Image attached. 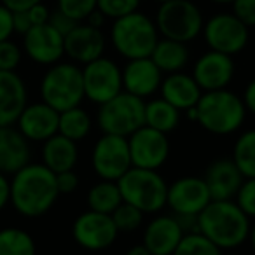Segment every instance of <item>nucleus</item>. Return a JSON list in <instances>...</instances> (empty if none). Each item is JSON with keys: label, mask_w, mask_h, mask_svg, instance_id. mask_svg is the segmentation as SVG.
Listing matches in <instances>:
<instances>
[{"label": "nucleus", "mask_w": 255, "mask_h": 255, "mask_svg": "<svg viewBox=\"0 0 255 255\" xmlns=\"http://www.w3.org/2000/svg\"><path fill=\"white\" fill-rule=\"evenodd\" d=\"M9 199H11V180L7 175L0 173V212L9 205Z\"/></svg>", "instance_id": "44"}, {"label": "nucleus", "mask_w": 255, "mask_h": 255, "mask_svg": "<svg viewBox=\"0 0 255 255\" xmlns=\"http://www.w3.org/2000/svg\"><path fill=\"white\" fill-rule=\"evenodd\" d=\"M212 4H219V5H227V4H233L234 0H210Z\"/></svg>", "instance_id": "50"}, {"label": "nucleus", "mask_w": 255, "mask_h": 255, "mask_svg": "<svg viewBox=\"0 0 255 255\" xmlns=\"http://www.w3.org/2000/svg\"><path fill=\"white\" fill-rule=\"evenodd\" d=\"M30 163V142L12 126L0 128V173L14 175Z\"/></svg>", "instance_id": "23"}, {"label": "nucleus", "mask_w": 255, "mask_h": 255, "mask_svg": "<svg viewBox=\"0 0 255 255\" xmlns=\"http://www.w3.org/2000/svg\"><path fill=\"white\" fill-rule=\"evenodd\" d=\"M126 255H150V252L145 248V245H135V247H131L129 250L126 252Z\"/></svg>", "instance_id": "48"}, {"label": "nucleus", "mask_w": 255, "mask_h": 255, "mask_svg": "<svg viewBox=\"0 0 255 255\" xmlns=\"http://www.w3.org/2000/svg\"><path fill=\"white\" fill-rule=\"evenodd\" d=\"M12 23H14V33H19V35H25V33L33 26L26 11L12 12Z\"/></svg>", "instance_id": "43"}, {"label": "nucleus", "mask_w": 255, "mask_h": 255, "mask_svg": "<svg viewBox=\"0 0 255 255\" xmlns=\"http://www.w3.org/2000/svg\"><path fill=\"white\" fill-rule=\"evenodd\" d=\"M117 185L123 201L143 213H157L166 206L168 184L156 170L131 166L117 180Z\"/></svg>", "instance_id": "6"}, {"label": "nucleus", "mask_w": 255, "mask_h": 255, "mask_svg": "<svg viewBox=\"0 0 255 255\" xmlns=\"http://www.w3.org/2000/svg\"><path fill=\"white\" fill-rule=\"evenodd\" d=\"M35 240L19 227L0 229V255H35Z\"/></svg>", "instance_id": "30"}, {"label": "nucleus", "mask_w": 255, "mask_h": 255, "mask_svg": "<svg viewBox=\"0 0 255 255\" xmlns=\"http://www.w3.org/2000/svg\"><path fill=\"white\" fill-rule=\"evenodd\" d=\"M143 215H145V213H143L142 210H138L136 206L129 205V203H124V201L110 213V217H112L114 224H116L119 233H133V231L140 229L143 224Z\"/></svg>", "instance_id": "33"}, {"label": "nucleus", "mask_w": 255, "mask_h": 255, "mask_svg": "<svg viewBox=\"0 0 255 255\" xmlns=\"http://www.w3.org/2000/svg\"><path fill=\"white\" fill-rule=\"evenodd\" d=\"M49 25L53 26L54 30H58V32L61 33V35H67L68 32H72V30L75 28V25H77V21L75 19H72V18H68L67 14H63L61 11H54V12H51V16H49Z\"/></svg>", "instance_id": "40"}, {"label": "nucleus", "mask_w": 255, "mask_h": 255, "mask_svg": "<svg viewBox=\"0 0 255 255\" xmlns=\"http://www.w3.org/2000/svg\"><path fill=\"white\" fill-rule=\"evenodd\" d=\"M23 49L37 65L51 67L65 56V37L49 23L37 25L23 35Z\"/></svg>", "instance_id": "15"}, {"label": "nucleus", "mask_w": 255, "mask_h": 255, "mask_svg": "<svg viewBox=\"0 0 255 255\" xmlns=\"http://www.w3.org/2000/svg\"><path fill=\"white\" fill-rule=\"evenodd\" d=\"M163 82V72L149 58L128 60L123 68V91L145 100L159 91Z\"/></svg>", "instance_id": "19"}, {"label": "nucleus", "mask_w": 255, "mask_h": 255, "mask_svg": "<svg viewBox=\"0 0 255 255\" xmlns=\"http://www.w3.org/2000/svg\"><path fill=\"white\" fill-rule=\"evenodd\" d=\"M233 14L243 23L245 26H255V0H234Z\"/></svg>", "instance_id": "38"}, {"label": "nucleus", "mask_w": 255, "mask_h": 255, "mask_svg": "<svg viewBox=\"0 0 255 255\" xmlns=\"http://www.w3.org/2000/svg\"><path fill=\"white\" fill-rule=\"evenodd\" d=\"M142 0H98V9L105 18L117 19L138 11Z\"/></svg>", "instance_id": "34"}, {"label": "nucleus", "mask_w": 255, "mask_h": 255, "mask_svg": "<svg viewBox=\"0 0 255 255\" xmlns=\"http://www.w3.org/2000/svg\"><path fill=\"white\" fill-rule=\"evenodd\" d=\"M42 0H0V4H4L7 9H11L12 12L16 11H26L32 5L40 4Z\"/></svg>", "instance_id": "46"}, {"label": "nucleus", "mask_w": 255, "mask_h": 255, "mask_svg": "<svg viewBox=\"0 0 255 255\" xmlns=\"http://www.w3.org/2000/svg\"><path fill=\"white\" fill-rule=\"evenodd\" d=\"M248 240H250V245H252V250L255 252V222L250 226V233H248Z\"/></svg>", "instance_id": "49"}, {"label": "nucleus", "mask_w": 255, "mask_h": 255, "mask_svg": "<svg viewBox=\"0 0 255 255\" xmlns=\"http://www.w3.org/2000/svg\"><path fill=\"white\" fill-rule=\"evenodd\" d=\"M198 119L196 123L215 136L233 135L243 126L247 109L236 93L229 89L205 91L196 105Z\"/></svg>", "instance_id": "3"}, {"label": "nucleus", "mask_w": 255, "mask_h": 255, "mask_svg": "<svg viewBox=\"0 0 255 255\" xmlns=\"http://www.w3.org/2000/svg\"><path fill=\"white\" fill-rule=\"evenodd\" d=\"M234 72L236 67H234L233 56L210 49L196 60L191 75L205 93L226 89L233 81Z\"/></svg>", "instance_id": "16"}, {"label": "nucleus", "mask_w": 255, "mask_h": 255, "mask_svg": "<svg viewBox=\"0 0 255 255\" xmlns=\"http://www.w3.org/2000/svg\"><path fill=\"white\" fill-rule=\"evenodd\" d=\"M60 191L56 173L42 163H28L11 178V203L19 215L37 219L49 212L56 203Z\"/></svg>", "instance_id": "1"}, {"label": "nucleus", "mask_w": 255, "mask_h": 255, "mask_svg": "<svg viewBox=\"0 0 255 255\" xmlns=\"http://www.w3.org/2000/svg\"><path fill=\"white\" fill-rule=\"evenodd\" d=\"M40 98L58 112L79 107L86 98L82 68L74 61L51 65L40 81Z\"/></svg>", "instance_id": "5"}, {"label": "nucleus", "mask_w": 255, "mask_h": 255, "mask_svg": "<svg viewBox=\"0 0 255 255\" xmlns=\"http://www.w3.org/2000/svg\"><path fill=\"white\" fill-rule=\"evenodd\" d=\"M180 124V110L163 98H154L145 103V126L170 135Z\"/></svg>", "instance_id": "27"}, {"label": "nucleus", "mask_w": 255, "mask_h": 255, "mask_svg": "<svg viewBox=\"0 0 255 255\" xmlns=\"http://www.w3.org/2000/svg\"><path fill=\"white\" fill-rule=\"evenodd\" d=\"M105 16L102 14V12L98 11V9H95V11L91 12V14L86 18V23H88L89 26H93V28H100L102 30V26H103V23H105Z\"/></svg>", "instance_id": "47"}, {"label": "nucleus", "mask_w": 255, "mask_h": 255, "mask_svg": "<svg viewBox=\"0 0 255 255\" xmlns=\"http://www.w3.org/2000/svg\"><path fill=\"white\" fill-rule=\"evenodd\" d=\"M98 0H58V11L67 14L77 23L86 21L89 14L96 9Z\"/></svg>", "instance_id": "35"}, {"label": "nucleus", "mask_w": 255, "mask_h": 255, "mask_svg": "<svg viewBox=\"0 0 255 255\" xmlns=\"http://www.w3.org/2000/svg\"><path fill=\"white\" fill-rule=\"evenodd\" d=\"M82 82L86 98L102 105L123 91V68L116 61L102 56L82 67Z\"/></svg>", "instance_id": "11"}, {"label": "nucleus", "mask_w": 255, "mask_h": 255, "mask_svg": "<svg viewBox=\"0 0 255 255\" xmlns=\"http://www.w3.org/2000/svg\"><path fill=\"white\" fill-rule=\"evenodd\" d=\"M56 185L60 194H72V192L77 191L79 187V177L74 170L68 171H61L56 173Z\"/></svg>", "instance_id": "39"}, {"label": "nucleus", "mask_w": 255, "mask_h": 255, "mask_svg": "<svg viewBox=\"0 0 255 255\" xmlns=\"http://www.w3.org/2000/svg\"><path fill=\"white\" fill-rule=\"evenodd\" d=\"M203 180L208 187L212 201H229L236 196L245 178L233 159L220 157L206 168Z\"/></svg>", "instance_id": "21"}, {"label": "nucleus", "mask_w": 255, "mask_h": 255, "mask_svg": "<svg viewBox=\"0 0 255 255\" xmlns=\"http://www.w3.org/2000/svg\"><path fill=\"white\" fill-rule=\"evenodd\" d=\"M26 12H28V18H30V21H32L33 26L49 23L51 11H49V7H47V5L42 4V2H40V4L32 5L30 9H26Z\"/></svg>", "instance_id": "42"}, {"label": "nucleus", "mask_w": 255, "mask_h": 255, "mask_svg": "<svg viewBox=\"0 0 255 255\" xmlns=\"http://www.w3.org/2000/svg\"><path fill=\"white\" fill-rule=\"evenodd\" d=\"M26 103L28 91L21 75L0 70V128L14 126Z\"/></svg>", "instance_id": "22"}, {"label": "nucleus", "mask_w": 255, "mask_h": 255, "mask_svg": "<svg viewBox=\"0 0 255 255\" xmlns=\"http://www.w3.org/2000/svg\"><path fill=\"white\" fill-rule=\"evenodd\" d=\"M79 161L77 142L56 133L42 142V164L53 173L74 170Z\"/></svg>", "instance_id": "25"}, {"label": "nucleus", "mask_w": 255, "mask_h": 255, "mask_svg": "<svg viewBox=\"0 0 255 255\" xmlns=\"http://www.w3.org/2000/svg\"><path fill=\"white\" fill-rule=\"evenodd\" d=\"M21 49L18 44H14L11 39L0 42V70L4 72H16V68L21 63Z\"/></svg>", "instance_id": "37"}, {"label": "nucleus", "mask_w": 255, "mask_h": 255, "mask_svg": "<svg viewBox=\"0 0 255 255\" xmlns=\"http://www.w3.org/2000/svg\"><path fill=\"white\" fill-rule=\"evenodd\" d=\"M91 164L100 180H119L133 166L126 136L102 133L93 147Z\"/></svg>", "instance_id": "9"}, {"label": "nucleus", "mask_w": 255, "mask_h": 255, "mask_svg": "<svg viewBox=\"0 0 255 255\" xmlns=\"http://www.w3.org/2000/svg\"><path fill=\"white\" fill-rule=\"evenodd\" d=\"M117 234L119 231L112 217L93 210L82 212L72 224V236L75 243L91 252H100L112 247V243L117 240Z\"/></svg>", "instance_id": "12"}, {"label": "nucleus", "mask_w": 255, "mask_h": 255, "mask_svg": "<svg viewBox=\"0 0 255 255\" xmlns=\"http://www.w3.org/2000/svg\"><path fill=\"white\" fill-rule=\"evenodd\" d=\"M96 123L102 133L128 138L145 126V100L121 91L112 100L98 105Z\"/></svg>", "instance_id": "7"}, {"label": "nucleus", "mask_w": 255, "mask_h": 255, "mask_svg": "<svg viewBox=\"0 0 255 255\" xmlns=\"http://www.w3.org/2000/svg\"><path fill=\"white\" fill-rule=\"evenodd\" d=\"M250 217L236 201H210L198 215V231L220 250H233L248 240Z\"/></svg>", "instance_id": "2"}, {"label": "nucleus", "mask_w": 255, "mask_h": 255, "mask_svg": "<svg viewBox=\"0 0 255 255\" xmlns=\"http://www.w3.org/2000/svg\"><path fill=\"white\" fill-rule=\"evenodd\" d=\"M184 234L175 215H157L143 229V245L150 255H173Z\"/></svg>", "instance_id": "20"}, {"label": "nucleus", "mask_w": 255, "mask_h": 255, "mask_svg": "<svg viewBox=\"0 0 255 255\" xmlns=\"http://www.w3.org/2000/svg\"><path fill=\"white\" fill-rule=\"evenodd\" d=\"M157 40H159V32L154 19L140 11L114 19L110 26L112 47L126 60L149 58Z\"/></svg>", "instance_id": "4"}, {"label": "nucleus", "mask_w": 255, "mask_h": 255, "mask_svg": "<svg viewBox=\"0 0 255 255\" xmlns=\"http://www.w3.org/2000/svg\"><path fill=\"white\" fill-rule=\"evenodd\" d=\"M161 98L166 100L168 103L182 110L192 109L198 105L199 98H201L203 91L194 81V77L185 72H175V74H168L161 82Z\"/></svg>", "instance_id": "24"}, {"label": "nucleus", "mask_w": 255, "mask_h": 255, "mask_svg": "<svg viewBox=\"0 0 255 255\" xmlns=\"http://www.w3.org/2000/svg\"><path fill=\"white\" fill-rule=\"evenodd\" d=\"M234 198H236V205L243 210L245 215L255 219V177L245 178Z\"/></svg>", "instance_id": "36"}, {"label": "nucleus", "mask_w": 255, "mask_h": 255, "mask_svg": "<svg viewBox=\"0 0 255 255\" xmlns=\"http://www.w3.org/2000/svg\"><path fill=\"white\" fill-rule=\"evenodd\" d=\"M231 255H238V254H231Z\"/></svg>", "instance_id": "52"}, {"label": "nucleus", "mask_w": 255, "mask_h": 255, "mask_svg": "<svg viewBox=\"0 0 255 255\" xmlns=\"http://www.w3.org/2000/svg\"><path fill=\"white\" fill-rule=\"evenodd\" d=\"M154 23L161 37L189 44L201 35L205 19L192 0H170L159 4Z\"/></svg>", "instance_id": "8"}, {"label": "nucleus", "mask_w": 255, "mask_h": 255, "mask_svg": "<svg viewBox=\"0 0 255 255\" xmlns=\"http://www.w3.org/2000/svg\"><path fill=\"white\" fill-rule=\"evenodd\" d=\"M86 203H88V208L93 210V212L110 215V213L123 203L117 182H112V180L96 182V184L88 191Z\"/></svg>", "instance_id": "28"}, {"label": "nucleus", "mask_w": 255, "mask_h": 255, "mask_svg": "<svg viewBox=\"0 0 255 255\" xmlns=\"http://www.w3.org/2000/svg\"><path fill=\"white\" fill-rule=\"evenodd\" d=\"M173 255H222V250L199 231H196L184 234Z\"/></svg>", "instance_id": "32"}, {"label": "nucleus", "mask_w": 255, "mask_h": 255, "mask_svg": "<svg viewBox=\"0 0 255 255\" xmlns=\"http://www.w3.org/2000/svg\"><path fill=\"white\" fill-rule=\"evenodd\" d=\"M91 117L89 114L79 107H72L68 110L60 112V121H58V133L74 142H81L91 131Z\"/></svg>", "instance_id": "29"}, {"label": "nucleus", "mask_w": 255, "mask_h": 255, "mask_svg": "<svg viewBox=\"0 0 255 255\" xmlns=\"http://www.w3.org/2000/svg\"><path fill=\"white\" fill-rule=\"evenodd\" d=\"M107 40L100 28H93L88 23H77L72 32L65 35V54L74 63L86 65L103 56Z\"/></svg>", "instance_id": "18"}, {"label": "nucleus", "mask_w": 255, "mask_h": 255, "mask_svg": "<svg viewBox=\"0 0 255 255\" xmlns=\"http://www.w3.org/2000/svg\"><path fill=\"white\" fill-rule=\"evenodd\" d=\"M14 33V23H12V11L4 4H0V42L9 40Z\"/></svg>", "instance_id": "41"}, {"label": "nucleus", "mask_w": 255, "mask_h": 255, "mask_svg": "<svg viewBox=\"0 0 255 255\" xmlns=\"http://www.w3.org/2000/svg\"><path fill=\"white\" fill-rule=\"evenodd\" d=\"M157 4H163V2H170V0H156Z\"/></svg>", "instance_id": "51"}, {"label": "nucleus", "mask_w": 255, "mask_h": 255, "mask_svg": "<svg viewBox=\"0 0 255 255\" xmlns=\"http://www.w3.org/2000/svg\"><path fill=\"white\" fill-rule=\"evenodd\" d=\"M231 159L241 171L243 178L255 177V129H248L238 136Z\"/></svg>", "instance_id": "31"}, {"label": "nucleus", "mask_w": 255, "mask_h": 255, "mask_svg": "<svg viewBox=\"0 0 255 255\" xmlns=\"http://www.w3.org/2000/svg\"><path fill=\"white\" fill-rule=\"evenodd\" d=\"M201 33L210 49L229 56L241 53L250 39L248 26H245L233 12H219L212 16L205 21Z\"/></svg>", "instance_id": "10"}, {"label": "nucleus", "mask_w": 255, "mask_h": 255, "mask_svg": "<svg viewBox=\"0 0 255 255\" xmlns=\"http://www.w3.org/2000/svg\"><path fill=\"white\" fill-rule=\"evenodd\" d=\"M128 145L131 154V164L135 168L157 171L170 157L168 135L149 126H142L131 136H128Z\"/></svg>", "instance_id": "13"}, {"label": "nucleus", "mask_w": 255, "mask_h": 255, "mask_svg": "<svg viewBox=\"0 0 255 255\" xmlns=\"http://www.w3.org/2000/svg\"><path fill=\"white\" fill-rule=\"evenodd\" d=\"M58 121H60V112L47 103H26L16 121V129L28 142L42 143L58 133Z\"/></svg>", "instance_id": "17"}, {"label": "nucleus", "mask_w": 255, "mask_h": 255, "mask_svg": "<svg viewBox=\"0 0 255 255\" xmlns=\"http://www.w3.org/2000/svg\"><path fill=\"white\" fill-rule=\"evenodd\" d=\"M241 100H243L247 112H250V114H254V116H255V77L247 84L245 93H243V98H241Z\"/></svg>", "instance_id": "45"}, {"label": "nucleus", "mask_w": 255, "mask_h": 255, "mask_svg": "<svg viewBox=\"0 0 255 255\" xmlns=\"http://www.w3.org/2000/svg\"><path fill=\"white\" fill-rule=\"evenodd\" d=\"M189 47L187 44L178 42V40L164 39L161 37L157 40L156 47L150 53V60L156 63L163 74H175V72H182L189 63Z\"/></svg>", "instance_id": "26"}, {"label": "nucleus", "mask_w": 255, "mask_h": 255, "mask_svg": "<svg viewBox=\"0 0 255 255\" xmlns=\"http://www.w3.org/2000/svg\"><path fill=\"white\" fill-rule=\"evenodd\" d=\"M210 201L212 196L201 177H182L168 185L166 206L177 217H198Z\"/></svg>", "instance_id": "14"}]
</instances>
